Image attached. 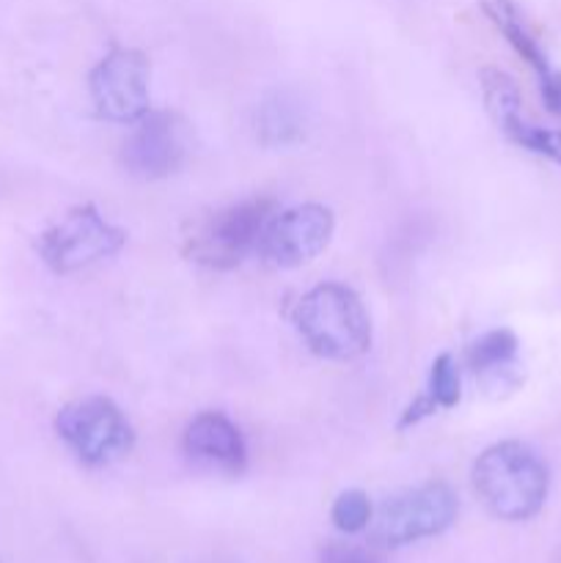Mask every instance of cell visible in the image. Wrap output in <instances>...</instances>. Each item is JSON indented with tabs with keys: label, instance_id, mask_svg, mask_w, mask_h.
<instances>
[{
	"label": "cell",
	"instance_id": "cell-1",
	"mask_svg": "<svg viewBox=\"0 0 561 563\" xmlns=\"http://www.w3.org/2000/svg\"><path fill=\"white\" fill-rule=\"evenodd\" d=\"M289 319L308 352L324 361H355L372 350V317L352 286L328 280L297 297Z\"/></svg>",
	"mask_w": 561,
	"mask_h": 563
},
{
	"label": "cell",
	"instance_id": "cell-2",
	"mask_svg": "<svg viewBox=\"0 0 561 563\" xmlns=\"http://www.w3.org/2000/svg\"><path fill=\"white\" fill-rule=\"evenodd\" d=\"M473 489L498 520L522 522L548 500L550 473L542 456L520 440H504L473 462Z\"/></svg>",
	"mask_w": 561,
	"mask_h": 563
},
{
	"label": "cell",
	"instance_id": "cell-3",
	"mask_svg": "<svg viewBox=\"0 0 561 563\" xmlns=\"http://www.w3.org/2000/svg\"><path fill=\"white\" fill-rule=\"evenodd\" d=\"M278 212L273 198H248L187 223L182 256L209 269H234L258 253L264 229Z\"/></svg>",
	"mask_w": 561,
	"mask_h": 563
},
{
	"label": "cell",
	"instance_id": "cell-4",
	"mask_svg": "<svg viewBox=\"0 0 561 563\" xmlns=\"http://www.w3.org/2000/svg\"><path fill=\"white\" fill-rule=\"evenodd\" d=\"M55 432L66 449L88 467H105L124 460L135 449V429L108 396H82L55 416Z\"/></svg>",
	"mask_w": 561,
	"mask_h": 563
},
{
	"label": "cell",
	"instance_id": "cell-5",
	"mask_svg": "<svg viewBox=\"0 0 561 563\" xmlns=\"http://www.w3.org/2000/svg\"><path fill=\"white\" fill-rule=\"evenodd\" d=\"M127 245V231L105 220L94 203H77L58 223L44 229L36 240L42 262L53 273L69 275L102 258L116 256Z\"/></svg>",
	"mask_w": 561,
	"mask_h": 563
},
{
	"label": "cell",
	"instance_id": "cell-6",
	"mask_svg": "<svg viewBox=\"0 0 561 563\" xmlns=\"http://www.w3.org/2000/svg\"><path fill=\"white\" fill-rule=\"evenodd\" d=\"M457 495L449 484L427 482L421 487L405 489L380 506L372 517V539L380 548H405V544L432 539L451 528L457 520Z\"/></svg>",
	"mask_w": 561,
	"mask_h": 563
},
{
	"label": "cell",
	"instance_id": "cell-7",
	"mask_svg": "<svg viewBox=\"0 0 561 563\" xmlns=\"http://www.w3.org/2000/svg\"><path fill=\"white\" fill-rule=\"evenodd\" d=\"M152 64L141 49L113 47L88 75L94 110L113 124H138L152 102Z\"/></svg>",
	"mask_w": 561,
	"mask_h": 563
},
{
	"label": "cell",
	"instance_id": "cell-8",
	"mask_svg": "<svg viewBox=\"0 0 561 563\" xmlns=\"http://www.w3.org/2000/svg\"><path fill=\"white\" fill-rule=\"evenodd\" d=\"M190 124L170 110H148L121 148L127 174L143 181L174 176L190 157Z\"/></svg>",
	"mask_w": 561,
	"mask_h": 563
},
{
	"label": "cell",
	"instance_id": "cell-9",
	"mask_svg": "<svg viewBox=\"0 0 561 563\" xmlns=\"http://www.w3.org/2000/svg\"><path fill=\"white\" fill-rule=\"evenodd\" d=\"M336 231V218L322 203H300V207L275 212L258 242V256L278 269H297L314 262L330 245Z\"/></svg>",
	"mask_w": 561,
	"mask_h": 563
},
{
	"label": "cell",
	"instance_id": "cell-10",
	"mask_svg": "<svg viewBox=\"0 0 561 563\" xmlns=\"http://www.w3.org/2000/svg\"><path fill=\"white\" fill-rule=\"evenodd\" d=\"M185 454L201 465L218 467V471L237 473L245 471L248 465V445L242 438L240 427L223 412H201L193 418L185 429Z\"/></svg>",
	"mask_w": 561,
	"mask_h": 563
},
{
	"label": "cell",
	"instance_id": "cell-11",
	"mask_svg": "<svg viewBox=\"0 0 561 563\" xmlns=\"http://www.w3.org/2000/svg\"><path fill=\"white\" fill-rule=\"evenodd\" d=\"M465 363L487 390H515L520 385V341L506 328L479 335L465 350Z\"/></svg>",
	"mask_w": 561,
	"mask_h": 563
},
{
	"label": "cell",
	"instance_id": "cell-12",
	"mask_svg": "<svg viewBox=\"0 0 561 563\" xmlns=\"http://www.w3.org/2000/svg\"><path fill=\"white\" fill-rule=\"evenodd\" d=\"M253 130L267 148L295 146L306 137V113L289 93H270L253 113Z\"/></svg>",
	"mask_w": 561,
	"mask_h": 563
},
{
	"label": "cell",
	"instance_id": "cell-13",
	"mask_svg": "<svg viewBox=\"0 0 561 563\" xmlns=\"http://www.w3.org/2000/svg\"><path fill=\"white\" fill-rule=\"evenodd\" d=\"M484 14L490 16V22H493L501 33H504V38L512 44V49H515L531 69L539 71V77H542L544 71H550L548 55L539 47L537 36H534L528 22L522 20L520 9H517L512 0H484Z\"/></svg>",
	"mask_w": 561,
	"mask_h": 563
},
{
	"label": "cell",
	"instance_id": "cell-14",
	"mask_svg": "<svg viewBox=\"0 0 561 563\" xmlns=\"http://www.w3.org/2000/svg\"><path fill=\"white\" fill-rule=\"evenodd\" d=\"M479 82H482V97L484 104H487V113L493 115V121L498 124L501 132L522 119L520 88H517V82L512 80L506 71L482 69Z\"/></svg>",
	"mask_w": 561,
	"mask_h": 563
},
{
	"label": "cell",
	"instance_id": "cell-15",
	"mask_svg": "<svg viewBox=\"0 0 561 563\" xmlns=\"http://www.w3.org/2000/svg\"><path fill=\"white\" fill-rule=\"evenodd\" d=\"M424 394L432 399V405L438 410H451V407L460 405L462 399V377L460 366H457L454 357L449 352L438 355L432 361V368H429V383Z\"/></svg>",
	"mask_w": 561,
	"mask_h": 563
},
{
	"label": "cell",
	"instance_id": "cell-16",
	"mask_svg": "<svg viewBox=\"0 0 561 563\" xmlns=\"http://www.w3.org/2000/svg\"><path fill=\"white\" fill-rule=\"evenodd\" d=\"M504 135L509 137L515 146L526 148V152L539 154V157L561 165V132L559 130H548V126L528 124L526 119H520V121H515L512 126H506Z\"/></svg>",
	"mask_w": 561,
	"mask_h": 563
},
{
	"label": "cell",
	"instance_id": "cell-17",
	"mask_svg": "<svg viewBox=\"0 0 561 563\" xmlns=\"http://www.w3.org/2000/svg\"><path fill=\"white\" fill-rule=\"evenodd\" d=\"M372 517V500L361 489H346V493H341L333 500V509H330V520H333V526L341 533H361L363 528H369Z\"/></svg>",
	"mask_w": 561,
	"mask_h": 563
},
{
	"label": "cell",
	"instance_id": "cell-18",
	"mask_svg": "<svg viewBox=\"0 0 561 563\" xmlns=\"http://www.w3.org/2000/svg\"><path fill=\"white\" fill-rule=\"evenodd\" d=\"M319 563H380L377 559L361 548H350V544H328L319 553Z\"/></svg>",
	"mask_w": 561,
	"mask_h": 563
},
{
	"label": "cell",
	"instance_id": "cell-19",
	"mask_svg": "<svg viewBox=\"0 0 561 563\" xmlns=\"http://www.w3.org/2000/svg\"><path fill=\"white\" fill-rule=\"evenodd\" d=\"M435 412H438V407L432 405V399H429L427 394H418L416 399H413L410 405L405 407V412L399 416V423H396V429H399V432H405V429L416 427V423H421L424 418L435 416Z\"/></svg>",
	"mask_w": 561,
	"mask_h": 563
},
{
	"label": "cell",
	"instance_id": "cell-20",
	"mask_svg": "<svg viewBox=\"0 0 561 563\" xmlns=\"http://www.w3.org/2000/svg\"><path fill=\"white\" fill-rule=\"evenodd\" d=\"M539 93L550 113L561 115V71H544L542 82H539Z\"/></svg>",
	"mask_w": 561,
	"mask_h": 563
}]
</instances>
